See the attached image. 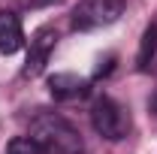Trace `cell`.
<instances>
[{"label": "cell", "mask_w": 157, "mask_h": 154, "mask_svg": "<svg viewBox=\"0 0 157 154\" xmlns=\"http://www.w3.org/2000/svg\"><path fill=\"white\" fill-rule=\"evenodd\" d=\"M27 136L36 142V148L42 154H82L85 151L82 133L58 112H39L30 121Z\"/></svg>", "instance_id": "cell-1"}, {"label": "cell", "mask_w": 157, "mask_h": 154, "mask_svg": "<svg viewBox=\"0 0 157 154\" xmlns=\"http://www.w3.org/2000/svg\"><path fill=\"white\" fill-rule=\"evenodd\" d=\"M91 124H94V130H97L103 139H109V142L124 139L127 130H130L127 112L118 106L112 97H97V100H94V106H91Z\"/></svg>", "instance_id": "cell-3"}, {"label": "cell", "mask_w": 157, "mask_h": 154, "mask_svg": "<svg viewBox=\"0 0 157 154\" xmlns=\"http://www.w3.org/2000/svg\"><path fill=\"white\" fill-rule=\"evenodd\" d=\"M24 45V30H21V18L9 9H0V52L3 55H15Z\"/></svg>", "instance_id": "cell-5"}, {"label": "cell", "mask_w": 157, "mask_h": 154, "mask_svg": "<svg viewBox=\"0 0 157 154\" xmlns=\"http://www.w3.org/2000/svg\"><path fill=\"white\" fill-rule=\"evenodd\" d=\"M127 0H78L73 9V30H97L121 18Z\"/></svg>", "instance_id": "cell-2"}, {"label": "cell", "mask_w": 157, "mask_h": 154, "mask_svg": "<svg viewBox=\"0 0 157 154\" xmlns=\"http://www.w3.org/2000/svg\"><path fill=\"white\" fill-rule=\"evenodd\" d=\"M6 154H42L36 148V142L30 136H15L9 145H6Z\"/></svg>", "instance_id": "cell-8"}, {"label": "cell", "mask_w": 157, "mask_h": 154, "mask_svg": "<svg viewBox=\"0 0 157 154\" xmlns=\"http://www.w3.org/2000/svg\"><path fill=\"white\" fill-rule=\"evenodd\" d=\"M55 42H58V33H55L52 27H42V30H36V37L30 39L27 64H24V76H27V79L39 76V73L45 70V64H48V55L55 52Z\"/></svg>", "instance_id": "cell-4"}, {"label": "cell", "mask_w": 157, "mask_h": 154, "mask_svg": "<svg viewBox=\"0 0 157 154\" xmlns=\"http://www.w3.org/2000/svg\"><path fill=\"white\" fill-rule=\"evenodd\" d=\"M148 109H151V112L157 115V88H154V94L148 97Z\"/></svg>", "instance_id": "cell-9"}, {"label": "cell", "mask_w": 157, "mask_h": 154, "mask_svg": "<svg viewBox=\"0 0 157 154\" xmlns=\"http://www.w3.org/2000/svg\"><path fill=\"white\" fill-rule=\"evenodd\" d=\"M48 91H52L55 100H76L88 91V82L76 73H55L48 79Z\"/></svg>", "instance_id": "cell-6"}, {"label": "cell", "mask_w": 157, "mask_h": 154, "mask_svg": "<svg viewBox=\"0 0 157 154\" xmlns=\"http://www.w3.org/2000/svg\"><path fill=\"white\" fill-rule=\"evenodd\" d=\"M154 52H157V24H148L145 33H142V42H139V58H136L139 70H148V67H151Z\"/></svg>", "instance_id": "cell-7"}]
</instances>
